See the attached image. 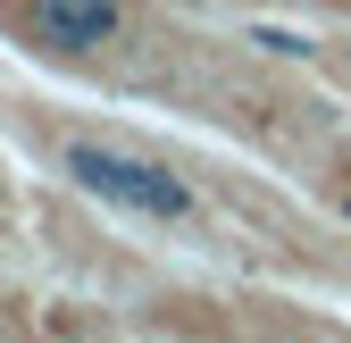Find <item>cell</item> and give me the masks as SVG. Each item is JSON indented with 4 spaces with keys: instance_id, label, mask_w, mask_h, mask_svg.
I'll return each instance as SVG.
<instances>
[{
    "instance_id": "cell-1",
    "label": "cell",
    "mask_w": 351,
    "mask_h": 343,
    "mask_svg": "<svg viewBox=\"0 0 351 343\" xmlns=\"http://www.w3.org/2000/svg\"><path fill=\"white\" fill-rule=\"evenodd\" d=\"M67 167L93 193H109V201H134V209H151V218H184V185H176L167 167H143V159H125V151H93V143H75Z\"/></svg>"
},
{
    "instance_id": "cell-2",
    "label": "cell",
    "mask_w": 351,
    "mask_h": 343,
    "mask_svg": "<svg viewBox=\"0 0 351 343\" xmlns=\"http://www.w3.org/2000/svg\"><path fill=\"white\" fill-rule=\"evenodd\" d=\"M34 25L59 42V51H84L117 25V0H34Z\"/></svg>"
}]
</instances>
